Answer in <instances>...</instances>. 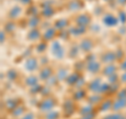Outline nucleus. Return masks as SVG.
I'll use <instances>...</instances> for the list:
<instances>
[{
    "label": "nucleus",
    "instance_id": "nucleus-1",
    "mask_svg": "<svg viewBox=\"0 0 126 119\" xmlns=\"http://www.w3.org/2000/svg\"><path fill=\"white\" fill-rule=\"evenodd\" d=\"M50 53L57 59V60H62L65 56V50L62 44L58 40H53L50 44Z\"/></svg>",
    "mask_w": 126,
    "mask_h": 119
},
{
    "label": "nucleus",
    "instance_id": "nucleus-2",
    "mask_svg": "<svg viewBox=\"0 0 126 119\" xmlns=\"http://www.w3.org/2000/svg\"><path fill=\"white\" fill-rule=\"evenodd\" d=\"M88 59L86 60V70L88 71L89 73L92 74H97L101 72L102 67H101V62L97 61V58L94 56V55H88Z\"/></svg>",
    "mask_w": 126,
    "mask_h": 119
},
{
    "label": "nucleus",
    "instance_id": "nucleus-3",
    "mask_svg": "<svg viewBox=\"0 0 126 119\" xmlns=\"http://www.w3.org/2000/svg\"><path fill=\"white\" fill-rule=\"evenodd\" d=\"M55 105H56V99L47 96L43 99L42 101H40V103L38 104V108L41 112L47 113V112H49V111H52Z\"/></svg>",
    "mask_w": 126,
    "mask_h": 119
},
{
    "label": "nucleus",
    "instance_id": "nucleus-4",
    "mask_svg": "<svg viewBox=\"0 0 126 119\" xmlns=\"http://www.w3.org/2000/svg\"><path fill=\"white\" fill-rule=\"evenodd\" d=\"M23 67L26 72L34 73L37 70H39V60L35 57H29L25 59L24 63H23Z\"/></svg>",
    "mask_w": 126,
    "mask_h": 119
},
{
    "label": "nucleus",
    "instance_id": "nucleus-5",
    "mask_svg": "<svg viewBox=\"0 0 126 119\" xmlns=\"http://www.w3.org/2000/svg\"><path fill=\"white\" fill-rule=\"evenodd\" d=\"M79 50L83 53H89L94 47V41L90 38H83L79 41Z\"/></svg>",
    "mask_w": 126,
    "mask_h": 119
},
{
    "label": "nucleus",
    "instance_id": "nucleus-6",
    "mask_svg": "<svg viewBox=\"0 0 126 119\" xmlns=\"http://www.w3.org/2000/svg\"><path fill=\"white\" fill-rule=\"evenodd\" d=\"M54 75V70L49 65H43L39 70V75L38 77L42 81H46L49 77H52Z\"/></svg>",
    "mask_w": 126,
    "mask_h": 119
},
{
    "label": "nucleus",
    "instance_id": "nucleus-7",
    "mask_svg": "<svg viewBox=\"0 0 126 119\" xmlns=\"http://www.w3.org/2000/svg\"><path fill=\"white\" fill-rule=\"evenodd\" d=\"M117 60L116 52L115 51H106L101 56V62L104 64H112L113 62Z\"/></svg>",
    "mask_w": 126,
    "mask_h": 119
},
{
    "label": "nucleus",
    "instance_id": "nucleus-8",
    "mask_svg": "<svg viewBox=\"0 0 126 119\" xmlns=\"http://www.w3.org/2000/svg\"><path fill=\"white\" fill-rule=\"evenodd\" d=\"M102 21L103 23L108 26V27H111V26H116L118 24V22H119V18L115 16L113 14H110V13H107L103 16V18H102Z\"/></svg>",
    "mask_w": 126,
    "mask_h": 119
},
{
    "label": "nucleus",
    "instance_id": "nucleus-9",
    "mask_svg": "<svg viewBox=\"0 0 126 119\" xmlns=\"http://www.w3.org/2000/svg\"><path fill=\"white\" fill-rule=\"evenodd\" d=\"M102 83H103V81H102L100 78H96V79H94L93 81H90V82L88 83L87 89H88V91H89L90 93L100 94ZM101 95H102V94H101Z\"/></svg>",
    "mask_w": 126,
    "mask_h": 119
},
{
    "label": "nucleus",
    "instance_id": "nucleus-10",
    "mask_svg": "<svg viewBox=\"0 0 126 119\" xmlns=\"http://www.w3.org/2000/svg\"><path fill=\"white\" fill-rule=\"evenodd\" d=\"M90 21H92V18H90V16L88 14H80L75 18L76 24L84 26V27H87L90 24Z\"/></svg>",
    "mask_w": 126,
    "mask_h": 119
},
{
    "label": "nucleus",
    "instance_id": "nucleus-11",
    "mask_svg": "<svg viewBox=\"0 0 126 119\" xmlns=\"http://www.w3.org/2000/svg\"><path fill=\"white\" fill-rule=\"evenodd\" d=\"M85 32H86V27L78 25V24L69 26V29H68L69 35H70V36H74V37H80L81 35H83L85 33Z\"/></svg>",
    "mask_w": 126,
    "mask_h": 119
},
{
    "label": "nucleus",
    "instance_id": "nucleus-12",
    "mask_svg": "<svg viewBox=\"0 0 126 119\" xmlns=\"http://www.w3.org/2000/svg\"><path fill=\"white\" fill-rule=\"evenodd\" d=\"M56 35H57V30L55 29V26H49L42 34V39L44 41H53L54 38L56 37Z\"/></svg>",
    "mask_w": 126,
    "mask_h": 119
},
{
    "label": "nucleus",
    "instance_id": "nucleus-13",
    "mask_svg": "<svg viewBox=\"0 0 126 119\" xmlns=\"http://www.w3.org/2000/svg\"><path fill=\"white\" fill-rule=\"evenodd\" d=\"M126 108V98H116L112 102L111 110L113 112H120L121 110Z\"/></svg>",
    "mask_w": 126,
    "mask_h": 119
},
{
    "label": "nucleus",
    "instance_id": "nucleus-14",
    "mask_svg": "<svg viewBox=\"0 0 126 119\" xmlns=\"http://www.w3.org/2000/svg\"><path fill=\"white\" fill-rule=\"evenodd\" d=\"M118 70H119V69H118L116 65H113V63H112V64H106L104 67H102L101 73H102L103 76L109 77V76H111V75L116 74Z\"/></svg>",
    "mask_w": 126,
    "mask_h": 119
},
{
    "label": "nucleus",
    "instance_id": "nucleus-15",
    "mask_svg": "<svg viewBox=\"0 0 126 119\" xmlns=\"http://www.w3.org/2000/svg\"><path fill=\"white\" fill-rule=\"evenodd\" d=\"M21 14H22V7L19 6V5H15L10 10L9 17L11 19H13V20H15V19H18L19 17H20Z\"/></svg>",
    "mask_w": 126,
    "mask_h": 119
},
{
    "label": "nucleus",
    "instance_id": "nucleus-16",
    "mask_svg": "<svg viewBox=\"0 0 126 119\" xmlns=\"http://www.w3.org/2000/svg\"><path fill=\"white\" fill-rule=\"evenodd\" d=\"M40 38H42V34L38 29H31L27 33V39L31 41H38Z\"/></svg>",
    "mask_w": 126,
    "mask_h": 119
},
{
    "label": "nucleus",
    "instance_id": "nucleus-17",
    "mask_svg": "<svg viewBox=\"0 0 126 119\" xmlns=\"http://www.w3.org/2000/svg\"><path fill=\"white\" fill-rule=\"evenodd\" d=\"M39 77L36 76V75H29V76H26L25 79H24V84L26 86H29V88H32V86L36 85L39 83Z\"/></svg>",
    "mask_w": 126,
    "mask_h": 119
},
{
    "label": "nucleus",
    "instance_id": "nucleus-18",
    "mask_svg": "<svg viewBox=\"0 0 126 119\" xmlns=\"http://www.w3.org/2000/svg\"><path fill=\"white\" fill-rule=\"evenodd\" d=\"M55 75H56V77L58 79L59 82H61L63 80H66V78H67L68 76V71L65 69V67H60V69L57 70V72L55 73Z\"/></svg>",
    "mask_w": 126,
    "mask_h": 119
},
{
    "label": "nucleus",
    "instance_id": "nucleus-19",
    "mask_svg": "<svg viewBox=\"0 0 126 119\" xmlns=\"http://www.w3.org/2000/svg\"><path fill=\"white\" fill-rule=\"evenodd\" d=\"M39 24H40V19H39L37 15L31 16L29 18V20H27V26L30 29H37Z\"/></svg>",
    "mask_w": 126,
    "mask_h": 119
},
{
    "label": "nucleus",
    "instance_id": "nucleus-20",
    "mask_svg": "<svg viewBox=\"0 0 126 119\" xmlns=\"http://www.w3.org/2000/svg\"><path fill=\"white\" fill-rule=\"evenodd\" d=\"M87 100H88V103L90 104H98V103H101L103 101V98H102L101 94H94V93H92L89 97H87Z\"/></svg>",
    "mask_w": 126,
    "mask_h": 119
},
{
    "label": "nucleus",
    "instance_id": "nucleus-21",
    "mask_svg": "<svg viewBox=\"0 0 126 119\" xmlns=\"http://www.w3.org/2000/svg\"><path fill=\"white\" fill-rule=\"evenodd\" d=\"M81 76H79L78 73H73V74H69L67 78H66L65 82L67 83L68 85H75L76 84V82L79 80V78H80Z\"/></svg>",
    "mask_w": 126,
    "mask_h": 119
},
{
    "label": "nucleus",
    "instance_id": "nucleus-22",
    "mask_svg": "<svg viewBox=\"0 0 126 119\" xmlns=\"http://www.w3.org/2000/svg\"><path fill=\"white\" fill-rule=\"evenodd\" d=\"M54 26L57 31L63 30L66 26H68V20H66V19H59V20H57L54 23Z\"/></svg>",
    "mask_w": 126,
    "mask_h": 119
},
{
    "label": "nucleus",
    "instance_id": "nucleus-23",
    "mask_svg": "<svg viewBox=\"0 0 126 119\" xmlns=\"http://www.w3.org/2000/svg\"><path fill=\"white\" fill-rule=\"evenodd\" d=\"M55 14V10L52 6H44L41 11V15L45 18H49Z\"/></svg>",
    "mask_w": 126,
    "mask_h": 119
},
{
    "label": "nucleus",
    "instance_id": "nucleus-24",
    "mask_svg": "<svg viewBox=\"0 0 126 119\" xmlns=\"http://www.w3.org/2000/svg\"><path fill=\"white\" fill-rule=\"evenodd\" d=\"M112 102L110 99H107V100H103L100 103V106H99V109L100 111H108V110H111L112 108Z\"/></svg>",
    "mask_w": 126,
    "mask_h": 119
},
{
    "label": "nucleus",
    "instance_id": "nucleus-25",
    "mask_svg": "<svg viewBox=\"0 0 126 119\" xmlns=\"http://www.w3.org/2000/svg\"><path fill=\"white\" fill-rule=\"evenodd\" d=\"M63 111L67 114H70V113H73L74 112V102L73 100H66L64 103H63Z\"/></svg>",
    "mask_w": 126,
    "mask_h": 119
},
{
    "label": "nucleus",
    "instance_id": "nucleus-26",
    "mask_svg": "<svg viewBox=\"0 0 126 119\" xmlns=\"http://www.w3.org/2000/svg\"><path fill=\"white\" fill-rule=\"evenodd\" d=\"M12 114L15 117H21L24 115V106L23 105H17L16 108L12 111Z\"/></svg>",
    "mask_w": 126,
    "mask_h": 119
},
{
    "label": "nucleus",
    "instance_id": "nucleus-27",
    "mask_svg": "<svg viewBox=\"0 0 126 119\" xmlns=\"http://www.w3.org/2000/svg\"><path fill=\"white\" fill-rule=\"evenodd\" d=\"M81 3L79 0H72L69 3H68V9L69 11H78V10H80V7H81Z\"/></svg>",
    "mask_w": 126,
    "mask_h": 119
},
{
    "label": "nucleus",
    "instance_id": "nucleus-28",
    "mask_svg": "<svg viewBox=\"0 0 126 119\" xmlns=\"http://www.w3.org/2000/svg\"><path fill=\"white\" fill-rule=\"evenodd\" d=\"M94 112V106L93 104H87V105H85L83 106V108H81L80 111H79V113L81 114V116L82 115H86V114H90V113H93Z\"/></svg>",
    "mask_w": 126,
    "mask_h": 119
},
{
    "label": "nucleus",
    "instance_id": "nucleus-29",
    "mask_svg": "<svg viewBox=\"0 0 126 119\" xmlns=\"http://www.w3.org/2000/svg\"><path fill=\"white\" fill-rule=\"evenodd\" d=\"M86 96V93H85V91L83 90H81V89H78V91L76 93H74V99L75 100H82L84 97Z\"/></svg>",
    "mask_w": 126,
    "mask_h": 119
},
{
    "label": "nucleus",
    "instance_id": "nucleus-30",
    "mask_svg": "<svg viewBox=\"0 0 126 119\" xmlns=\"http://www.w3.org/2000/svg\"><path fill=\"white\" fill-rule=\"evenodd\" d=\"M46 47H47V44H46V42L43 40L42 42H38V44H37V52L39 53H44L45 51H46Z\"/></svg>",
    "mask_w": 126,
    "mask_h": 119
},
{
    "label": "nucleus",
    "instance_id": "nucleus-31",
    "mask_svg": "<svg viewBox=\"0 0 126 119\" xmlns=\"http://www.w3.org/2000/svg\"><path fill=\"white\" fill-rule=\"evenodd\" d=\"M58 116H59L58 112H55L54 110H52L45 114V119H57Z\"/></svg>",
    "mask_w": 126,
    "mask_h": 119
},
{
    "label": "nucleus",
    "instance_id": "nucleus-32",
    "mask_svg": "<svg viewBox=\"0 0 126 119\" xmlns=\"http://www.w3.org/2000/svg\"><path fill=\"white\" fill-rule=\"evenodd\" d=\"M116 97L117 98H126V89H122L120 91H118Z\"/></svg>",
    "mask_w": 126,
    "mask_h": 119
},
{
    "label": "nucleus",
    "instance_id": "nucleus-33",
    "mask_svg": "<svg viewBox=\"0 0 126 119\" xmlns=\"http://www.w3.org/2000/svg\"><path fill=\"white\" fill-rule=\"evenodd\" d=\"M122 118H123V116L121 114H119V112H115L112 115L106 117V119H122Z\"/></svg>",
    "mask_w": 126,
    "mask_h": 119
},
{
    "label": "nucleus",
    "instance_id": "nucleus-34",
    "mask_svg": "<svg viewBox=\"0 0 126 119\" xmlns=\"http://www.w3.org/2000/svg\"><path fill=\"white\" fill-rule=\"evenodd\" d=\"M119 70L120 71H126V57L125 58H123L121 60V62H120V65H119Z\"/></svg>",
    "mask_w": 126,
    "mask_h": 119
},
{
    "label": "nucleus",
    "instance_id": "nucleus-35",
    "mask_svg": "<svg viewBox=\"0 0 126 119\" xmlns=\"http://www.w3.org/2000/svg\"><path fill=\"white\" fill-rule=\"evenodd\" d=\"M34 118H35V116L32 112H27V113H25L24 115H23V116L20 117V119H34Z\"/></svg>",
    "mask_w": 126,
    "mask_h": 119
},
{
    "label": "nucleus",
    "instance_id": "nucleus-36",
    "mask_svg": "<svg viewBox=\"0 0 126 119\" xmlns=\"http://www.w3.org/2000/svg\"><path fill=\"white\" fill-rule=\"evenodd\" d=\"M94 113H90V114H86V115H82L80 119H94Z\"/></svg>",
    "mask_w": 126,
    "mask_h": 119
},
{
    "label": "nucleus",
    "instance_id": "nucleus-37",
    "mask_svg": "<svg viewBox=\"0 0 126 119\" xmlns=\"http://www.w3.org/2000/svg\"><path fill=\"white\" fill-rule=\"evenodd\" d=\"M120 82L123 83V84H126V71H124L120 76Z\"/></svg>",
    "mask_w": 126,
    "mask_h": 119
},
{
    "label": "nucleus",
    "instance_id": "nucleus-38",
    "mask_svg": "<svg viewBox=\"0 0 126 119\" xmlns=\"http://www.w3.org/2000/svg\"><path fill=\"white\" fill-rule=\"evenodd\" d=\"M117 1L120 5H125L126 4V0H117Z\"/></svg>",
    "mask_w": 126,
    "mask_h": 119
},
{
    "label": "nucleus",
    "instance_id": "nucleus-39",
    "mask_svg": "<svg viewBox=\"0 0 126 119\" xmlns=\"http://www.w3.org/2000/svg\"><path fill=\"white\" fill-rule=\"evenodd\" d=\"M104 1H110V0H104Z\"/></svg>",
    "mask_w": 126,
    "mask_h": 119
},
{
    "label": "nucleus",
    "instance_id": "nucleus-40",
    "mask_svg": "<svg viewBox=\"0 0 126 119\" xmlns=\"http://www.w3.org/2000/svg\"><path fill=\"white\" fill-rule=\"evenodd\" d=\"M89 1H92V0H89Z\"/></svg>",
    "mask_w": 126,
    "mask_h": 119
}]
</instances>
